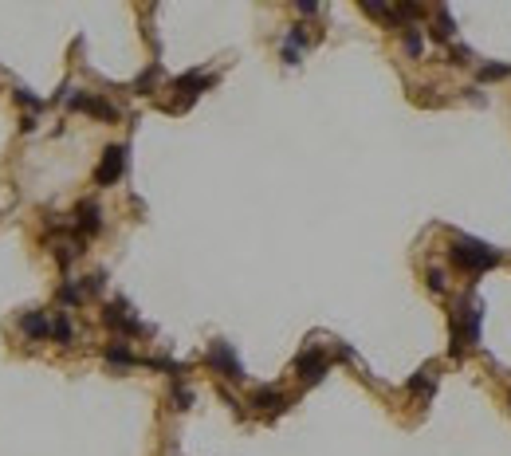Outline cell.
Returning a JSON list of instances; mask_svg holds the SVG:
<instances>
[{
  "mask_svg": "<svg viewBox=\"0 0 511 456\" xmlns=\"http://www.w3.org/2000/svg\"><path fill=\"white\" fill-rule=\"evenodd\" d=\"M448 260H453L460 272H468V276H483V272H492L503 256H499L492 244H483V240L453 236V244H448Z\"/></svg>",
  "mask_w": 511,
  "mask_h": 456,
  "instance_id": "cell-1",
  "label": "cell"
},
{
  "mask_svg": "<svg viewBox=\"0 0 511 456\" xmlns=\"http://www.w3.org/2000/svg\"><path fill=\"white\" fill-rule=\"evenodd\" d=\"M213 83H217V75H205L201 67L185 71V75H177V79H173V91H181V98H177V102H166L162 111H166V114H185L197 98H201V91H208Z\"/></svg>",
  "mask_w": 511,
  "mask_h": 456,
  "instance_id": "cell-2",
  "label": "cell"
},
{
  "mask_svg": "<svg viewBox=\"0 0 511 456\" xmlns=\"http://www.w3.org/2000/svg\"><path fill=\"white\" fill-rule=\"evenodd\" d=\"M102 323L111 327L114 334H126V338H138V334H153L142 318H134V307L126 303L122 295L118 299H111V303L102 307Z\"/></svg>",
  "mask_w": 511,
  "mask_h": 456,
  "instance_id": "cell-3",
  "label": "cell"
},
{
  "mask_svg": "<svg viewBox=\"0 0 511 456\" xmlns=\"http://www.w3.org/2000/svg\"><path fill=\"white\" fill-rule=\"evenodd\" d=\"M205 366H208V370H217L221 378H228V382H244V378H248V373H244V362L236 358L232 343H224V338L208 343V350H205Z\"/></svg>",
  "mask_w": 511,
  "mask_h": 456,
  "instance_id": "cell-4",
  "label": "cell"
},
{
  "mask_svg": "<svg viewBox=\"0 0 511 456\" xmlns=\"http://www.w3.org/2000/svg\"><path fill=\"white\" fill-rule=\"evenodd\" d=\"M67 107L79 114H91L98 122H122V111L114 107L107 95H91V91H71L67 95Z\"/></svg>",
  "mask_w": 511,
  "mask_h": 456,
  "instance_id": "cell-5",
  "label": "cell"
},
{
  "mask_svg": "<svg viewBox=\"0 0 511 456\" xmlns=\"http://www.w3.org/2000/svg\"><path fill=\"white\" fill-rule=\"evenodd\" d=\"M331 370V358H327V350H318V346H307L303 354L295 358V378L303 382V386H318L323 378Z\"/></svg>",
  "mask_w": 511,
  "mask_h": 456,
  "instance_id": "cell-6",
  "label": "cell"
},
{
  "mask_svg": "<svg viewBox=\"0 0 511 456\" xmlns=\"http://www.w3.org/2000/svg\"><path fill=\"white\" fill-rule=\"evenodd\" d=\"M122 173H126V146H107L102 150V162H98V169H95V185H114V181H122Z\"/></svg>",
  "mask_w": 511,
  "mask_h": 456,
  "instance_id": "cell-7",
  "label": "cell"
},
{
  "mask_svg": "<svg viewBox=\"0 0 511 456\" xmlns=\"http://www.w3.org/2000/svg\"><path fill=\"white\" fill-rule=\"evenodd\" d=\"M75 232L83 236V240H91V236L102 232V208H98L95 197H87V201L75 205Z\"/></svg>",
  "mask_w": 511,
  "mask_h": 456,
  "instance_id": "cell-8",
  "label": "cell"
},
{
  "mask_svg": "<svg viewBox=\"0 0 511 456\" xmlns=\"http://www.w3.org/2000/svg\"><path fill=\"white\" fill-rule=\"evenodd\" d=\"M16 327H20V334H24V338H32V343L52 338V315H43V311H24Z\"/></svg>",
  "mask_w": 511,
  "mask_h": 456,
  "instance_id": "cell-9",
  "label": "cell"
},
{
  "mask_svg": "<svg viewBox=\"0 0 511 456\" xmlns=\"http://www.w3.org/2000/svg\"><path fill=\"white\" fill-rule=\"evenodd\" d=\"M291 401L283 398V393H279L276 386H260L256 389V393H252V409H256V413H283V409H287Z\"/></svg>",
  "mask_w": 511,
  "mask_h": 456,
  "instance_id": "cell-10",
  "label": "cell"
},
{
  "mask_svg": "<svg viewBox=\"0 0 511 456\" xmlns=\"http://www.w3.org/2000/svg\"><path fill=\"white\" fill-rule=\"evenodd\" d=\"M433 386H437V362H428V366H421V370L405 382V389L413 393V398H428L433 393Z\"/></svg>",
  "mask_w": 511,
  "mask_h": 456,
  "instance_id": "cell-11",
  "label": "cell"
},
{
  "mask_svg": "<svg viewBox=\"0 0 511 456\" xmlns=\"http://www.w3.org/2000/svg\"><path fill=\"white\" fill-rule=\"evenodd\" d=\"M102 358L111 362V366H118V370H130V366H142L138 354H130V346L126 343H111L107 350H102Z\"/></svg>",
  "mask_w": 511,
  "mask_h": 456,
  "instance_id": "cell-12",
  "label": "cell"
},
{
  "mask_svg": "<svg viewBox=\"0 0 511 456\" xmlns=\"http://www.w3.org/2000/svg\"><path fill=\"white\" fill-rule=\"evenodd\" d=\"M453 32H456V24H453V12H448V8H437V20H433V28H428V36H433V40L437 43H448L453 40Z\"/></svg>",
  "mask_w": 511,
  "mask_h": 456,
  "instance_id": "cell-13",
  "label": "cell"
},
{
  "mask_svg": "<svg viewBox=\"0 0 511 456\" xmlns=\"http://www.w3.org/2000/svg\"><path fill=\"white\" fill-rule=\"evenodd\" d=\"M56 299H59L63 307H83L87 291H83V283H75V279H63V283H59V291H56Z\"/></svg>",
  "mask_w": 511,
  "mask_h": 456,
  "instance_id": "cell-14",
  "label": "cell"
},
{
  "mask_svg": "<svg viewBox=\"0 0 511 456\" xmlns=\"http://www.w3.org/2000/svg\"><path fill=\"white\" fill-rule=\"evenodd\" d=\"M401 43H405V56L409 59H417L421 52H425V36H421L417 24H405V28H401Z\"/></svg>",
  "mask_w": 511,
  "mask_h": 456,
  "instance_id": "cell-15",
  "label": "cell"
},
{
  "mask_svg": "<svg viewBox=\"0 0 511 456\" xmlns=\"http://www.w3.org/2000/svg\"><path fill=\"white\" fill-rule=\"evenodd\" d=\"M157 79H162V63L153 59L150 67L142 71L138 79H134V95H153V87H157Z\"/></svg>",
  "mask_w": 511,
  "mask_h": 456,
  "instance_id": "cell-16",
  "label": "cell"
},
{
  "mask_svg": "<svg viewBox=\"0 0 511 456\" xmlns=\"http://www.w3.org/2000/svg\"><path fill=\"white\" fill-rule=\"evenodd\" d=\"M52 338H56L59 346H71V338H75V327H71L67 315H56V318H52Z\"/></svg>",
  "mask_w": 511,
  "mask_h": 456,
  "instance_id": "cell-17",
  "label": "cell"
},
{
  "mask_svg": "<svg viewBox=\"0 0 511 456\" xmlns=\"http://www.w3.org/2000/svg\"><path fill=\"white\" fill-rule=\"evenodd\" d=\"M12 98H16V102H20V107H24L28 114H40L43 107H47V102H43L40 95H32L28 87H16V91H12Z\"/></svg>",
  "mask_w": 511,
  "mask_h": 456,
  "instance_id": "cell-18",
  "label": "cell"
},
{
  "mask_svg": "<svg viewBox=\"0 0 511 456\" xmlns=\"http://www.w3.org/2000/svg\"><path fill=\"white\" fill-rule=\"evenodd\" d=\"M480 79H483V83H499V79H511V63H480Z\"/></svg>",
  "mask_w": 511,
  "mask_h": 456,
  "instance_id": "cell-19",
  "label": "cell"
},
{
  "mask_svg": "<svg viewBox=\"0 0 511 456\" xmlns=\"http://www.w3.org/2000/svg\"><path fill=\"white\" fill-rule=\"evenodd\" d=\"M425 279H428V291H437V295H444V287H448V279H444V268H428L425 272Z\"/></svg>",
  "mask_w": 511,
  "mask_h": 456,
  "instance_id": "cell-20",
  "label": "cell"
},
{
  "mask_svg": "<svg viewBox=\"0 0 511 456\" xmlns=\"http://www.w3.org/2000/svg\"><path fill=\"white\" fill-rule=\"evenodd\" d=\"M102 287H107V272H95V276H87V279H83L87 299H91V295H102Z\"/></svg>",
  "mask_w": 511,
  "mask_h": 456,
  "instance_id": "cell-21",
  "label": "cell"
},
{
  "mask_svg": "<svg viewBox=\"0 0 511 456\" xmlns=\"http://www.w3.org/2000/svg\"><path fill=\"white\" fill-rule=\"evenodd\" d=\"M189 405H193V389L189 386H173V409H189Z\"/></svg>",
  "mask_w": 511,
  "mask_h": 456,
  "instance_id": "cell-22",
  "label": "cell"
},
{
  "mask_svg": "<svg viewBox=\"0 0 511 456\" xmlns=\"http://www.w3.org/2000/svg\"><path fill=\"white\" fill-rule=\"evenodd\" d=\"M362 12L373 16V20H389V4H378V0H362Z\"/></svg>",
  "mask_w": 511,
  "mask_h": 456,
  "instance_id": "cell-23",
  "label": "cell"
},
{
  "mask_svg": "<svg viewBox=\"0 0 511 456\" xmlns=\"http://www.w3.org/2000/svg\"><path fill=\"white\" fill-rule=\"evenodd\" d=\"M283 43H291V47H299V52H303V47H307V32H303V24H295V28L287 32V40H283Z\"/></svg>",
  "mask_w": 511,
  "mask_h": 456,
  "instance_id": "cell-24",
  "label": "cell"
},
{
  "mask_svg": "<svg viewBox=\"0 0 511 456\" xmlns=\"http://www.w3.org/2000/svg\"><path fill=\"white\" fill-rule=\"evenodd\" d=\"M448 56H453V63H472V52L464 47V43H453V47H448Z\"/></svg>",
  "mask_w": 511,
  "mask_h": 456,
  "instance_id": "cell-25",
  "label": "cell"
},
{
  "mask_svg": "<svg viewBox=\"0 0 511 456\" xmlns=\"http://www.w3.org/2000/svg\"><path fill=\"white\" fill-rule=\"evenodd\" d=\"M217 393H221V401H224V405H228V409H232V413H240V417H244V405H240V401H236L232 393H228V389L221 386V389H217Z\"/></svg>",
  "mask_w": 511,
  "mask_h": 456,
  "instance_id": "cell-26",
  "label": "cell"
},
{
  "mask_svg": "<svg viewBox=\"0 0 511 456\" xmlns=\"http://www.w3.org/2000/svg\"><path fill=\"white\" fill-rule=\"evenodd\" d=\"M283 63H287V67H295V63H299V47L283 43Z\"/></svg>",
  "mask_w": 511,
  "mask_h": 456,
  "instance_id": "cell-27",
  "label": "cell"
},
{
  "mask_svg": "<svg viewBox=\"0 0 511 456\" xmlns=\"http://www.w3.org/2000/svg\"><path fill=\"white\" fill-rule=\"evenodd\" d=\"M295 8H299V12H303V16H315V12H318V4H311V0H299Z\"/></svg>",
  "mask_w": 511,
  "mask_h": 456,
  "instance_id": "cell-28",
  "label": "cell"
},
{
  "mask_svg": "<svg viewBox=\"0 0 511 456\" xmlns=\"http://www.w3.org/2000/svg\"><path fill=\"white\" fill-rule=\"evenodd\" d=\"M20 130H24V134H28V130H36V114H24V118H20Z\"/></svg>",
  "mask_w": 511,
  "mask_h": 456,
  "instance_id": "cell-29",
  "label": "cell"
},
{
  "mask_svg": "<svg viewBox=\"0 0 511 456\" xmlns=\"http://www.w3.org/2000/svg\"><path fill=\"white\" fill-rule=\"evenodd\" d=\"M508 401H511V398H508Z\"/></svg>",
  "mask_w": 511,
  "mask_h": 456,
  "instance_id": "cell-30",
  "label": "cell"
}]
</instances>
